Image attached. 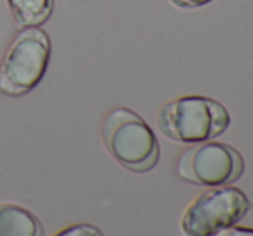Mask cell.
Instances as JSON below:
<instances>
[{
    "label": "cell",
    "instance_id": "30bf717a",
    "mask_svg": "<svg viewBox=\"0 0 253 236\" xmlns=\"http://www.w3.org/2000/svg\"><path fill=\"white\" fill-rule=\"evenodd\" d=\"M174 5L183 7V9H195V7H202L210 3L212 0H170Z\"/></svg>",
    "mask_w": 253,
    "mask_h": 236
},
{
    "label": "cell",
    "instance_id": "9c48e42d",
    "mask_svg": "<svg viewBox=\"0 0 253 236\" xmlns=\"http://www.w3.org/2000/svg\"><path fill=\"white\" fill-rule=\"evenodd\" d=\"M215 236H253V228H245V226H231L222 230Z\"/></svg>",
    "mask_w": 253,
    "mask_h": 236
},
{
    "label": "cell",
    "instance_id": "3957f363",
    "mask_svg": "<svg viewBox=\"0 0 253 236\" xmlns=\"http://www.w3.org/2000/svg\"><path fill=\"white\" fill-rule=\"evenodd\" d=\"M50 52V38L43 28H21L0 60V92L21 96L35 90L47 73Z\"/></svg>",
    "mask_w": 253,
    "mask_h": 236
},
{
    "label": "cell",
    "instance_id": "277c9868",
    "mask_svg": "<svg viewBox=\"0 0 253 236\" xmlns=\"http://www.w3.org/2000/svg\"><path fill=\"white\" fill-rule=\"evenodd\" d=\"M250 210V200L231 185L213 187L200 193L181 216L184 236H215L238 224Z\"/></svg>",
    "mask_w": 253,
    "mask_h": 236
},
{
    "label": "cell",
    "instance_id": "5b68a950",
    "mask_svg": "<svg viewBox=\"0 0 253 236\" xmlns=\"http://www.w3.org/2000/svg\"><path fill=\"white\" fill-rule=\"evenodd\" d=\"M245 160L234 146L222 142L193 143L179 155L176 173L181 180L198 187H226L243 176Z\"/></svg>",
    "mask_w": 253,
    "mask_h": 236
},
{
    "label": "cell",
    "instance_id": "52a82bcc",
    "mask_svg": "<svg viewBox=\"0 0 253 236\" xmlns=\"http://www.w3.org/2000/svg\"><path fill=\"white\" fill-rule=\"evenodd\" d=\"M19 28L42 26L52 16L53 0H5Z\"/></svg>",
    "mask_w": 253,
    "mask_h": 236
},
{
    "label": "cell",
    "instance_id": "7a4b0ae2",
    "mask_svg": "<svg viewBox=\"0 0 253 236\" xmlns=\"http://www.w3.org/2000/svg\"><path fill=\"white\" fill-rule=\"evenodd\" d=\"M231 124V116L219 100L200 95L179 96L157 114V126L166 138L179 143L215 140Z\"/></svg>",
    "mask_w": 253,
    "mask_h": 236
},
{
    "label": "cell",
    "instance_id": "6da1fadb",
    "mask_svg": "<svg viewBox=\"0 0 253 236\" xmlns=\"http://www.w3.org/2000/svg\"><path fill=\"white\" fill-rule=\"evenodd\" d=\"M102 142L109 155L131 173H148L160 157L159 142L147 121L127 107H114L102 123Z\"/></svg>",
    "mask_w": 253,
    "mask_h": 236
},
{
    "label": "cell",
    "instance_id": "8992f818",
    "mask_svg": "<svg viewBox=\"0 0 253 236\" xmlns=\"http://www.w3.org/2000/svg\"><path fill=\"white\" fill-rule=\"evenodd\" d=\"M0 236H43V226L26 207L0 203Z\"/></svg>",
    "mask_w": 253,
    "mask_h": 236
},
{
    "label": "cell",
    "instance_id": "ba28073f",
    "mask_svg": "<svg viewBox=\"0 0 253 236\" xmlns=\"http://www.w3.org/2000/svg\"><path fill=\"white\" fill-rule=\"evenodd\" d=\"M52 236H103L102 231L98 230L93 224H73V226H67L64 230H60L59 233Z\"/></svg>",
    "mask_w": 253,
    "mask_h": 236
}]
</instances>
